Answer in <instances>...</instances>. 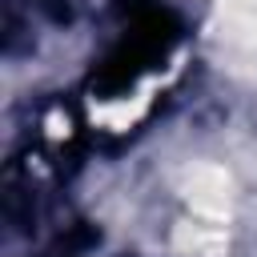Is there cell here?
Instances as JSON below:
<instances>
[{
  "label": "cell",
  "mask_w": 257,
  "mask_h": 257,
  "mask_svg": "<svg viewBox=\"0 0 257 257\" xmlns=\"http://www.w3.org/2000/svg\"><path fill=\"white\" fill-rule=\"evenodd\" d=\"M185 201L193 205V213H201L205 221H225L229 217V201H233V181L221 165L213 161H197L189 165L185 181H181Z\"/></svg>",
  "instance_id": "cell-1"
},
{
  "label": "cell",
  "mask_w": 257,
  "mask_h": 257,
  "mask_svg": "<svg viewBox=\"0 0 257 257\" xmlns=\"http://www.w3.org/2000/svg\"><path fill=\"white\" fill-rule=\"evenodd\" d=\"M177 245L193 257H225V233L221 229H205V225H181L177 229Z\"/></svg>",
  "instance_id": "cell-2"
}]
</instances>
